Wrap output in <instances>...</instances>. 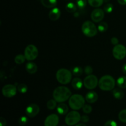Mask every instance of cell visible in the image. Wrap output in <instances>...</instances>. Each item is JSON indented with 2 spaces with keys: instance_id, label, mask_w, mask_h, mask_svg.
<instances>
[{
  "instance_id": "obj_35",
  "label": "cell",
  "mask_w": 126,
  "mask_h": 126,
  "mask_svg": "<svg viewBox=\"0 0 126 126\" xmlns=\"http://www.w3.org/2000/svg\"><path fill=\"white\" fill-rule=\"evenodd\" d=\"M104 126H117V123L113 120H109L105 123Z\"/></svg>"
},
{
  "instance_id": "obj_20",
  "label": "cell",
  "mask_w": 126,
  "mask_h": 126,
  "mask_svg": "<svg viewBox=\"0 0 126 126\" xmlns=\"http://www.w3.org/2000/svg\"><path fill=\"white\" fill-rule=\"evenodd\" d=\"M113 95L114 98L118 100L123 99L124 96V94L123 91L120 89H114L113 91Z\"/></svg>"
},
{
  "instance_id": "obj_13",
  "label": "cell",
  "mask_w": 126,
  "mask_h": 126,
  "mask_svg": "<svg viewBox=\"0 0 126 126\" xmlns=\"http://www.w3.org/2000/svg\"><path fill=\"white\" fill-rule=\"evenodd\" d=\"M59 118L57 114H52L48 116L44 121V126H57Z\"/></svg>"
},
{
  "instance_id": "obj_4",
  "label": "cell",
  "mask_w": 126,
  "mask_h": 126,
  "mask_svg": "<svg viewBox=\"0 0 126 126\" xmlns=\"http://www.w3.org/2000/svg\"><path fill=\"white\" fill-rule=\"evenodd\" d=\"M56 78L61 84H67L71 81L72 74L67 69L61 68L57 71Z\"/></svg>"
},
{
  "instance_id": "obj_34",
  "label": "cell",
  "mask_w": 126,
  "mask_h": 126,
  "mask_svg": "<svg viewBox=\"0 0 126 126\" xmlns=\"http://www.w3.org/2000/svg\"><path fill=\"white\" fill-rule=\"evenodd\" d=\"M93 72V68L91 66H86L84 68V73L87 75H91Z\"/></svg>"
},
{
  "instance_id": "obj_29",
  "label": "cell",
  "mask_w": 126,
  "mask_h": 126,
  "mask_svg": "<svg viewBox=\"0 0 126 126\" xmlns=\"http://www.w3.org/2000/svg\"><path fill=\"white\" fill-rule=\"evenodd\" d=\"M57 107V102L55 100H50L47 103V107L49 110H54Z\"/></svg>"
},
{
  "instance_id": "obj_30",
  "label": "cell",
  "mask_w": 126,
  "mask_h": 126,
  "mask_svg": "<svg viewBox=\"0 0 126 126\" xmlns=\"http://www.w3.org/2000/svg\"><path fill=\"white\" fill-rule=\"evenodd\" d=\"M76 4L79 9H84L87 5V0H76Z\"/></svg>"
},
{
  "instance_id": "obj_40",
  "label": "cell",
  "mask_w": 126,
  "mask_h": 126,
  "mask_svg": "<svg viewBox=\"0 0 126 126\" xmlns=\"http://www.w3.org/2000/svg\"><path fill=\"white\" fill-rule=\"evenodd\" d=\"M122 70H123V73H124L125 75H126V64H124V65H123Z\"/></svg>"
},
{
  "instance_id": "obj_43",
  "label": "cell",
  "mask_w": 126,
  "mask_h": 126,
  "mask_svg": "<svg viewBox=\"0 0 126 126\" xmlns=\"http://www.w3.org/2000/svg\"></svg>"
},
{
  "instance_id": "obj_9",
  "label": "cell",
  "mask_w": 126,
  "mask_h": 126,
  "mask_svg": "<svg viewBox=\"0 0 126 126\" xmlns=\"http://www.w3.org/2000/svg\"><path fill=\"white\" fill-rule=\"evenodd\" d=\"M113 55L117 60H123L126 56V48L123 44H117L113 49Z\"/></svg>"
},
{
  "instance_id": "obj_6",
  "label": "cell",
  "mask_w": 126,
  "mask_h": 126,
  "mask_svg": "<svg viewBox=\"0 0 126 126\" xmlns=\"http://www.w3.org/2000/svg\"><path fill=\"white\" fill-rule=\"evenodd\" d=\"M81 116L78 112L73 111L68 113L65 117V123L68 126L76 125L81 121Z\"/></svg>"
},
{
  "instance_id": "obj_19",
  "label": "cell",
  "mask_w": 126,
  "mask_h": 126,
  "mask_svg": "<svg viewBox=\"0 0 126 126\" xmlns=\"http://www.w3.org/2000/svg\"><path fill=\"white\" fill-rule=\"evenodd\" d=\"M43 6L47 8H54L56 6L57 0H41Z\"/></svg>"
},
{
  "instance_id": "obj_26",
  "label": "cell",
  "mask_w": 126,
  "mask_h": 126,
  "mask_svg": "<svg viewBox=\"0 0 126 126\" xmlns=\"http://www.w3.org/2000/svg\"><path fill=\"white\" fill-rule=\"evenodd\" d=\"M72 73L75 76H80L83 73V69L81 66H75L73 69Z\"/></svg>"
},
{
  "instance_id": "obj_21",
  "label": "cell",
  "mask_w": 126,
  "mask_h": 126,
  "mask_svg": "<svg viewBox=\"0 0 126 126\" xmlns=\"http://www.w3.org/2000/svg\"><path fill=\"white\" fill-rule=\"evenodd\" d=\"M117 85L122 89L126 88V76H120L117 79Z\"/></svg>"
},
{
  "instance_id": "obj_1",
  "label": "cell",
  "mask_w": 126,
  "mask_h": 126,
  "mask_svg": "<svg viewBox=\"0 0 126 126\" xmlns=\"http://www.w3.org/2000/svg\"><path fill=\"white\" fill-rule=\"evenodd\" d=\"M71 96V91L65 86H59L56 87L53 92L54 99L59 103L65 102L68 100Z\"/></svg>"
},
{
  "instance_id": "obj_16",
  "label": "cell",
  "mask_w": 126,
  "mask_h": 126,
  "mask_svg": "<svg viewBox=\"0 0 126 126\" xmlns=\"http://www.w3.org/2000/svg\"><path fill=\"white\" fill-rule=\"evenodd\" d=\"M25 69L27 72L30 74H34L36 73L38 70L36 64L34 63L33 62H29L26 64Z\"/></svg>"
},
{
  "instance_id": "obj_2",
  "label": "cell",
  "mask_w": 126,
  "mask_h": 126,
  "mask_svg": "<svg viewBox=\"0 0 126 126\" xmlns=\"http://www.w3.org/2000/svg\"><path fill=\"white\" fill-rule=\"evenodd\" d=\"M116 82L114 78L110 75L103 76L98 81V86L100 89L105 91H111L115 87Z\"/></svg>"
},
{
  "instance_id": "obj_8",
  "label": "cell",
  "mask_w": 126,
  "mask_h": 126,
  "mask_svg": "<svg viewBox=\"0 0 126 126\" xmlns=\"http://www.w3.org/2000/svg\"><path fill=\"white\" fill-rule=\"evenodd\" d=\"M84 86L87 89H93L98 84V80L97 76L93 75H87L84 79Z\"/></svg>"
},
{
  "instance_id": "obj_22",
  "label": "cell",
  "mask_w": 126,
  "mask_h": 126,
  "mask_svg": "<svg viewBox=\"0 0 126 126\" xmlns=\"http://www.w3.org/2000/svg\"><path fill=\"white\" fill-rule=\"evenodd\" d=\"M65 9L67 12H70V13H73V12H76L77 10V6L73 2H68L66 5Z\"/></svg>"
},
{
  "instance_id": "obj_14",
  "label": "cell",
  "mask_w": 126,
  "mask_h": 126,
  "mask_svg": "<svg viewBox=\"0 0 126 126\" xmlns=\"http://www.w3.org/2000/svg\"><path fill=\"white\" fill-rule=\"evenodd\" d=\"M60 15H61L60 10L57 7H55L52 8V9L49 12V17L52 21H56L59 19Z\"/></svg>"
},
{
  "instance_id": "obj_38",
  "label": "cell",
  "mask_w": 126,
  "mask_h": 126,
  "mask_svg": "<svg viewBox=\"0 0 126 126\" xmlns=\"http://www.w3.org/2000/svg\"><path fill=\"white\" fill-rule=\"evenodd\" d=\"M6 120L4 118L1 117L0 118V126H6Z\"/></svg>"
},
{
  "instance_id": "obj_3",
  "label": "cell",
  "mask_w": 126,
  "mask_h": 126,
  "mask_svg": "<svg viewBox=\"0 0 126 126\" xmlns=\"http://www.w3.org/2000/svg\"><path fill=\"white\" fill-rule=\"evenodd\" d=\"M69 105L71 109L78 110L82 108L85 105V100L80 94H74L69 98Z\"/></svg>"
},
{
  "instance_id": "obj_36",
  "label": "cell",
  "mask_w": 126,
  "mask_h": 126,
  "mask_svg": "<svg viewBox=\"0 0 126 126\" xmlns=\"http://www.w3.org/2000/svg\"><path fill=\"white\" fill-rule=\"evenodd\" d=\"M81 121L83 123H87L89 121V117L87 115H83L81 116Z\"/></svg>"
},
{
  "instance_id": "obj_39",
  "label": "cell",
  "mask_w": 126,
  "mask_h": 126,
  "mask_svg": "<svg viewBox=\"0 0 126 126\" xmlns=\"http://www.w3.org/2000/svg\"><path fill=\"white\" fill-rule=\"evenodd\" d=\"M118 2L121 5H126V0H118Z\"/></svg>"
},
{
  "instance_id": "obj_5",
  "label": "cell",
  "mask_w": 126,
  "mask_h": 126,
  "mask_svg": "<svg viewBox=\"0 0 126 126\" xmlns=\"http://www.w3.org/2000/svg\"><path fill=\"white\" fill-rule=\"evenodd\" d=\"M81 29L83 34L89 38L95 36L98 33V28L96 27L95 25L91 21H86L84 22Z\"/></svg>"
},
{
  "instance_id": "obj_23",
  "label": "cell",
  "mask_w": 126,
  "mask_h": 126,
  "mask_svg": "<svg viewBox=\"0 0 126 126\" xmlns=\"http://www.w3.org/2000/svg\"><path fill=\"white\" fill-rule=\"evenodd\" d=\"M90 6L94 7H98L103 3V0H87Z\"/></svg>"
},
{
  "instance_id": "obj_42",
  "label": "cell",
  "mask_w": 126,
  "mask_h": 126,
  "mask_svg": "<svg viewBox=\"0 0 126 126\" xmlns=\"http://www.w3.org/2000/svg\"><path fill=\"white\" fill-rule=\"evenodd\" d=\"M103 1H104V2H108V1H110V0H103Z\"/></svg>"
},
{
  "instance_id": "obj_15",
  "label": "cell",
  "mask_w": 126,
  "mask_h": 126,
  "mask_svg": "<svg viewBox=\"0 0 126 126\" xmlns=\"http://www.w3.org/2000/svg\"><path fill=\"white\" fill-rule=\"evenodd\" d=\"M98 95L94 91H90L86 94V100L88 103H94L98 100Z\"/></svg>"
},
{
  "instance_id": "obj_17",
  "label": "cell",
  "mask_w": 126,
  "mask_h": 126,
  "mask_svg": "<svg viewBox=\"0 0 126 126\" xmlns=\"http://www.w3.org/2000/svg\"><path fill=\"white\" fill-rule=\"evenodd\" d=\"M57 111L60 115H65L68 112V107L65 103H60L57 107Z\"/></svg>"
},
{
  "instance_id": "obj_12",
  "label": "cell",
  "mask_w": 126,
  "mask_h": 126,
  "mask_svg": "<svg viewBox=\"0 0 126 126\" xmlns=\"http://www.w3.org/2000/svg\"><path fill=\"white\" fill-rule=\"evenodd\" d=\"M105 16V13L103 10L102 9H95L93 10L91 13V17L92 21H94L95 23H98L100 22L103 19Z\"/></svg>"
},
{
  "instance_id": "obj_11",
  "label": "cell",
  "mask_w": 126,
  "mask_h": 126,
  "mask_svg": "<svg viewBox=\"0 0 126 126\" xmlns=\"http://www.w3.org/2000/svg\"><path fill=\"white\" fill-rule=\"evenodd\" d=\"M40 108L36 104H30L27 107L25 110V113L27 116L29 118H34L39 113Z\"/></svg>"
},
{
  "instance_id": "obj_28",
  "label": "cell",
  "mask_w": 126,
  "mask_h": 126,
  "mask_svg": "<svg viewBox=\"0 0 126 126\" xmlns=\"http://www.w3.org/2000/svg\"><path fill=\"white\" fill-rule=\"evenodd\" d=\"M17 90L19 92L22 94H25L28 91V87H27V85L25 84H20L18 86V87H17Z\"/></svg>"
},
{
  "instance_id": "obj_31",
  "label": "cell",
  "mask_w": 126,
  "mask_h": 126,
  "mask_svg": "<svg viewBox=\"0 0 126 126\" xmlns=\"http://www.w3.org/2000/svg\"><path fill=\"white\" fill-rule=\"evenodd\" d=\"M113 9H114L113 5L111 3H107L103 7V10L107 13H111L113 11Z\"/></svg>"
},
{
  "instance_id": "obj_27",
  "label": "cell",
  "mask_w": 126,
  "mask_h": 126,
  "mask_svg": "<svg viewBox=\"0 0 126 126\" xmlns=\"http://www.w3.org/2000/svg\"><path fill=\"white\" fill-rule=\"evenodd\" d=\"M118 118L122 123H126V109H124L119 112Z\"/></svg>"
},
{
  "instance_id": "obj_24",
  "label": "cell",
  "mask_w": 126,
  "mask_h": 126,
  "mask_svg": "<svg viewBox=\"0 0 126 126\" xmlns=\"http://www.w3.org/2000/svg\"><path fill=\"white\" fill-rule=\"evenodd\" d=\"M26 57L25 55H22V54H18L17 56L15 57L14 61L16 64L18 65H21V64L23 63L25 61Z\"/></svg>"
},
{
  "instance_id": "obj_25",
  "label": "cell",
  "mask_w": 126,
  "mask_h": 126,
  "mask_svg": "<svg viewBox=\"0 0 126 126\" xmlns=\"http://www.w3.org/2000/svg\"><path fill=\"white\" fill-rule=\"evenodd\" d=\"M108 24H107V22H100V23L98 24V27H97V28H98V30L99 31L100 33H103V32H105L106 31L108 30Z\"/></svg>"
},
{
  "instance_id": "obj_18",
  "label": "cell",
  "mask_w": 126,
  "mask_h": 126,
  "mask_svg": "<svg viewBox=\"0 0 126 126\" xmlns=\"http://www.w3.org/2000/svg\"><path fill=\"white\" fill-rule=\"evenodd\" d=\"M84 82L79 78H75L71 81V86L75 89L79 90L82 87Z\"/></svg>"
},
{
  "instance_id": "obj_10",
  "label": "cell",
  "mask_w": 126,
  "mask_h": 126,
  "mask_svg": "<svg viewBox=\"0 0 126 126\" xmlns=\"http://www.w3.org/2000/svg\"><path fill=\"white\" fill-rule=\"evenodd\" d=\"M17 89L15 86L12 84H7L2 87V93L5 97L12 98L17 94Z\"/></svg>"
},
{
  "instance_id": "obj_33",
  "label": "cell",
  "mask_w": 126,
  "mask_h": 126,
  "mask_svg": "<svg viewBox=\"0 0 126 126\" xmlns=\"http://www.w3.org/2000/svg\"><path fill=\"white\" fill-rule=\"evenodd\" d=\"M82 111L86 114H89L92 111V107L90 105H84L82 107Z\"/></svg>"
},
{
  "instance_id": "obj_7",
  "label": "cell",
  "mask_w": 126,
  "mask_h": 126,
  "mask_svg": "<svg viewBox=\"0 0 126 126\" xmlns=\"http://www.w3.org/2000/svg\"><path fill=\"white\" fill-rule=\"evenodd\" d=\"M24 55L28 60H33L38 56V50L33 44H29L26 47L24 51Z\"/></svg>"
},
{
  "instance_id": "obj_37",
  "label": "cell",
  "mask_w": 126,
  "mask_h": 126,
  "mask_svg": "<svg viewBox=\"0 0 126 126\" xmlns=\"http://www.w3.org/2000/svg\"><path fill=\"white\" fill-rule=\"evenodd\" d=\"M111 42L112 44L116 46L117 45V44H118V43H119V40H118V38H116V37H113V38H111Z\"/></svg>"
},
{
  "instance_id": "obj_32",
  "label": "cell",
  "mask_w": 126,
  "mask_h": 126,
  "mask_svg": "<svg viewBox=\"0 0 126 126\" xmlns=\"http://www.w3.org/2000/svg\"><path fill=\"white\" fill-rule=\"evenodd\" d=\"M28 119L27 116H22L18 119V124L19 125L23 126H25L26 124L28 123Z\"/></svg>"
},
{
  "instance_id": "obj_41",
  "label": "cell",
  "mask_w": 126,
  "mask_h": 126,
  "mask_svg": "<svg viewBox=\"0 0 126 126\" xmlns=\"http://www.w3.org/2000/svg\"><path fill=\"white\" fill-rule=\"evenodd\" d=\"M75 126H87L86 124H83V123H79V124H77Z\"/></svg>"
}]
</instances>
